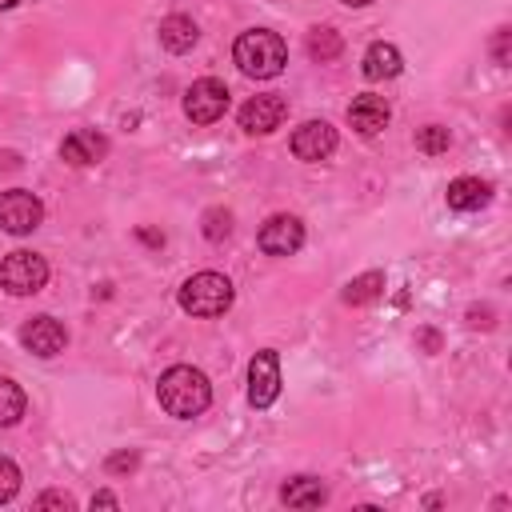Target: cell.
<instances>
[{"label": "cell", "instance_id": "83f0119b", "mask_svg": "<svg viewBox=\"0 0 512 512\" xmlns=\"http://www.w3.org/2000/svg\"><path fill=\"white\" fill-rule=\"evenodd\" d=\"M92 508H120V500H116L112 492H96V496H92Z\"/></svg>", "mask_w": 512, "mask_h": 512}, {"label": "cell", "instance_id": "5b68a950", "mask_svg": "<svg viewBox=\"0 0 512 512\" xmlns=\"http://www.w3.org/2000/svg\"><path fill=\"white\" fill-rule=\"evenodd\" d=\"M224 112H228V84L224 80L204 76L184 92V116L192 124H216Z\"/></svg>", "mask_w": 512, "mask_h": 512}, {"label": "cell", "instance_id": "1f68e13d", "mask_svg": "<svg viewBox=\"0 0 512 512\" xmlns=\"http://www.w3.org/2000/svg\"><path fill=\"white\" fill-rule=\"evenodd\" d=\"M20 0H0V12H8V8H16Z\"/></svg>", "mask_w": 512, "mask_h": 512}, {"label": "cell", "instance_id": "e0dca14e", "mask_svg": "<svg viewBox=\"0 0 512 512\" xmlns=\"http://www.w3.org/2000/svg\"><path fill=\"white\" fill-rule=\"evenodd\" d=\"M280 500H284L288 508H320V504L328 500V488H324L316 476H296V480H288V484L280 488Z\"/></svg>", "mask_w": 512, "mask_h": 512}, {"label": "cell", "instance_id": "d6a6232c", "mask_svg": "<svg viewBox=\"0 0 512 512\" xmlns=\"http://www.w3.org/2000/svg\"><path fill=\"white\" fill-rule=\"evenodd\" d=\"M348 8H364V4H372V0H344Z\"/></svg>", "mask_w": 512, "mask_h": 512}, {"label": "cell", "instance_id": "7c38bea8", "mask_svg": "<svg viewBox=\"0 0 512 512\" xmlns=\"http://www.w3.org/2000/svg\"><path fill=\"white\" fill-rule=\"evenodd\" d=\"M60 156H64L68 164H76V168L100 164V160L108 156V136H104V132H96V128H76V132H68V136H64Z\"/></svg>", "mask_w": 512, "mask_h": 512}, {"label": "cell", "instance_id": "277c9868", "mask_svg": "<svg viewBox=\"0 0 512 512\" xmlns=\"http://www.w3.org/2000/svg\"><path fill=\"white\" fill-rule=\"evenodd\" d=\"M48 284V260L40 252H28V248H16L0 260V288L8 296H32Z\"/></svg>", "mask_w": 512, "mask_h": 512}, {"label": "cell", "instance_id": "d4e9b609", "mask_svg": "<svg viewBox=\"0 0 512 512\" xmlns=\"http://www.w3.org/2000/svg\"><path fill=\"white\" fill-rule=\"evenodd\" d=\"M36 508H76V500L68 492H40L36 496Z\"/></svg>", "mask_w": 512, "mask_h": 512}, {"label": "cell", "instance_id": "30bf717a", "mask_svg": "<svg viewBox=\"0 0 512 512\" xmlns=\"http://www.w3.org/2000/svg\"><path fill=\"white\" fill-rule=\"evenodd\" d=\"M20 344H24L32 356L48 360V356L64 352V344H68V328H64L56 316H32V320L20 328Z\"/></svg>", "mask_w": 512, "mask_h": 512}, {"label": "cell", "instance_id": "9a60e30c", "mask_svg": "<svg viewBox=\"0 0 512 512\" xmlns=\"http://www.w3.org/2000/svg\"><path fill=\"white\" fill-rule=\"evenodd\" d=\"M200 40V28H196V20L192 16H164L160 20V44L172 52V56H184V52H192V44Z\"/></svg>", "mask_w": 512, "mask_h": 512}, {"label": "cell", "instance_id": "52a82bcc", "mask_svg": "<svg viewBox=\"0 0 512 512\" xmlns=\"http://www.w3.org/2000/svg\"><path fill=\"white\" fill-rule=\"evenodd\" d=\"M256 244H260V252H268V256H292V252L304 244V224H300V216H288V212L268 216V220L260 224V232H256Z\"/></svg>", "mask_w": 512, "mask_h": 512}, {"label": "cell", "instance_id": "7a4b0ae2", "mask_svg": "<svg viewBox=\"0 0 512 512\" xmlns=\"http://www.w3.org/2000/svg\"><path fill=\"white\" fill-rule=\"evenodd\" d=\"M232 60H236V68H240L244 76H252V80H272V76L284 72L288 48H284V40H280L276 32H268V28H248V32L236 36Z\"/></svg>", "mask_w": 512, "mask_h": 512}, {"label": "cell", "instance_id": "8992f818", "mask_svg": "<svg viewBox=\"0 0 512 512\" xmlns=\"http://www.w3.org/2000/svg\"><path fill=\"white\" fill-rule=\"evenodd\" d=\"M44 220V204L28 192V188H8L0 192V228L12 236H28L36 232Z\"/></svg>", "mask_w": 512, "mask_h": 512}, {"label": "cell", "instance_id": "f546056e", "mask_svg": "<svg viewBox=\"0 0 512 512\" xmlns=\"http://www.w3.org/2000/svg\"><path fill=\"white\" fill-rule=\"evenodd\" d=\"M140 240H144V244H164V232H148V228H140Z\"/></svg>", "mask_w": 512, "mask_h": 512}, {"label": "cell", "instance_id": "484cf974", "mask_svg": "<svg viewBox=\"0 0 512 512\" xmlns=\"http://www.w3.org/2000/svg\"><path fill=\"white\" fill-rule=\"evenodd\" d=\"M508 40H512V28H496V40H492L496 64H508Z\"/></svg>", "mask_w": 512, "mask_h": 512}, {"label": "cell", "instance_id": "f1b7e54d", "mask_svg": "<svg viewBox=\"0 0 512 512\" xmlns=\"http://www.w3.org/2000/svg\"><path fill=\"white\" fill-rule=\"evenodd\" d=\"M420 344H424L428 352H436V348H440V336H436L432 328H424V332H420Z\"/></svg>", "mask_w": 512, "mask_h": 512}, {"label": "cell", "instance_id": "ba28073f", "mask_svg": "<svg viewBox=\"0 0 512 512\" xmlns=\"http://www.w3.org/2000/svg\"><path fill=\"white\" fill-rule=\"evenodd\" d=\"M276 396H280V360L272 348H264L248 360V404L268 408L276 404Z\"/></svg>", "mask_w": 512, "mask_h": 512}, {"label": "cell", "instance_id": "8fae6325", "mask_svg": "<svg viewBox=\"0 0 512 512\" xmlns=\"http://www.w3.org/2000/svg\"><path fill=\"white\" fill-rule=\"evenodd\" d=\"M284 116H288L284 96H252V100L240 108V128H244L248 136H268V132H276V128L284 124Z\"/></svg>", "mask_w": 512, "mask_h": 512}, {"label": "cell", "instance_id": "7402d4cb", "mask_svg": "<svg viewBox=\"0 0 512 512\" xmlns=\"http://www.w3.org/2000/svg\"><path fill=\"white\" fill-rule=\"evenodd\" d=\"M200 224H204V236H208L212 244H220V240L232 232V212H228V208H208Z\"/></svg>", "mask_w": 512, "mask_h": 512}, {"label": "cell", "instance_id": "cb8c5ba5", "mask_svg": "<svg viewBox=\"0 0 512 512\" xmlns=\"http://www.w3.org/2000/svg\"><path fill=\"white\" fill-rule=\"evenodd\" d=\"M136 464H140V456H136V452H116V456H108V464H104V468H108L112 476H120V472H136Z\"/></svg>", "mask_w": 512, "mask_h": 512}, {"label": "cell", "instance_id": "ffe728a7", "mask_svg": "<svg viewBox=\"0 0 512 512\" xmlns=\"http://www.w3.org/2000/svg\"><path fill=\"white\" fill-rule=\"evenodd\" d=\"M28 400H24V388L8 376H0V428H12L20 416H24Z\"/></svg>", "mask_w": 512, "mask_h": 512}, {"label": "cell", "instance_id": "6da1fadb", "mask_svg": "<svg viewBox=\"0 0 512 512\" xmlns=\"http://www.w3.org/2000/svg\"><path fill=\"white\" fill-rule=\"evenodd\" d=\"M156 400H160V408H164L168 416L192 420V416H200V412L212 404V384H208V376H204L200 368L176 364V368H168V372L160 376Z\"/></svg>", "mask_w": 512, "mask_h": 512}, {"label": "cell", "instance_id": "4fadbf2b", "mask_svg": "<svg viewBox=\"0 0 512 512\" xmlns=\"http://www.w3.org/2000/svg\"><path fill=\"white\" fill-rule=\"evenodd\" d=\"M388 116H392L388 104H384L380 96H368V92L348 104V124H352L360 136H376V132L388 124Z\"/></svg>", "mask_w": 512, "mask_h": 512}, {"label": "cell", "instance_id": "9c48e42d", "mask_svg": "<svg viewBox=\"0 0 512 512\" xmlns=\"http://www.w3.org/2000/svg\"><path fill=\"white\" fill-rule=\"evenodd\" d=\"M336 152V128L328 120H304L296 132H292V156L296 160H328Z\"/></svg>", "mask_w": 512, "mask_h": 512}, {"label": "cell", "instance_id": "ac0fdd59", "mask_svg": "<svg viewBox=\"0 0 512 512\" xmlns=\"http://www.w3.org/2000/svg\"><path fill=\"white\" fill-rule=\"evenodd\" d=\"M340 296H344V304H356V308L380 300L384 296V272H360V276H352Z\"/></svg>", "mask_w": 512, "mask_h": 512}, {"label": "cell", "instance_id": "2e32d148", "mask_svg": "<svg viewBox=\"0 0 512 512\" xmlns=\"http://www.w3.org/2000/svg\"><path fill=\"white\" fill-rule=\"evenodd\" d=\"M400 68H404V60H400L396 44H388V40L368 44V52H364V76L368 80H392V76H400Z\"/></svg>", "mask_w": 512, "mask_h": 512}, {"label": "cell", "instance_id": "4316f807", "mask_svg": "<svg viewBox=\"0 0 512 512\" xmlns=\"http://www.w3.org/2000/svg\"><path fill=\"white\" fill-rule=\"evenodd\" d=\"M468 324L472 328H492V308H468Z\"/></svg>", "mask_w": 512, "mask_h": 512}, {"label": "cell", "instance_id": "3957f363", "mask_svg": "<svg viewBox=\"0 0 512 512\" xmlns=\"http://www.w3.org/2000/svg\"><path fill=\"white\" fill-rule=\"evenodd\" d=\"M232 280L220 272H196L180 284V308L188 316H220L232 308Z\"/></svg>", "mask_w": 512, "mask_h": 512}, {"label": "cell", "instance_id": "4dcf8cb0", "mask_svg": "<svg viewBox=\"0 0 512 512\" xmlns=\"http://www.w3.org/2000/svg\"><path fill=\"white\" fill-rule=\"evenodd\" d=\"M20 160H16V152H0V168H16Z\"/></svg>", "mask_w": 512, "mask_h": 512}, {"label": "cell", "instance_id": "d6986e66", "mask_svg": "<svg viewBox=\"0 0 512 512\" xmlns=\"http://www.w3.org/2000/svg\"><path fill=\"white\" fill-rule=\"evenodd\" d=\"M304 48H308V56H312L316 64H328V60H336V56L344 52V40H340L336 28H312L308 40H304Z\"/></svg>", "mask_w": 512, "mask_h": 512}, {"label": "cell", "instance_id": "44dd1931", "mask_svg": "<svg viewBox=\"0 0 512 512\" xmlns=\"http://www.w3.org/2000/svg\"><path fill=\"white\" fill-rule=\"evenodd\" d=\"M448 144H452V136H448V128H440V124H428V128H420V132H416V148H420V152H428V156L448 152Z\"/></svg>", "mask_w": 512, "mask_h": 512}, {"label": "cell", "instance_id": "5bb4252c", "mask_svg": "<svg viewBox=\"0 0 512 512\" xmlns=\"http://www.w3.org/2000/svg\"><path fill=\"white\" fill-rule=\"evenodd\" d=\"M444 196H448V208L452 212H476V208H484L492 200V188L480 176H456Z\"/></svg>", "mask_w": 512, "mask_h": 512}, {"label": "cell", "instance_id": "603a6c76", "mask_svg": "<svg viewBox=\"0 0 512 512\" xmlns=\"http://www.w3.org/2000/svg\"><path fill=\"white\" fill-rule=\"evenodd\" d=\"M16 492H20V468L8 456H0V504H8Z\"/></svg>", "mask_w": 512, "mask_h": 512}]
</instances>
